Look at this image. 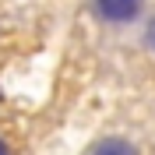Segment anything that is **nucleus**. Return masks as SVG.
Returning a JSON list of instances; mask_svg holds the SVG:
<instances>
[{"label":"nucleus","mask_w":155,"mask_h":155,"mask_svg":"<svg viewBox=\"0 0 155 155\" xmlns=\"http://www.w3.org/2000/svg\"><path fill=\"white\" fill-rule=\"evenodd\" d=\"M145 42H148V49H152V53H155V21H152V25H148V32H145Z\"/></svg>","instance_id":"nucleus-3"},{"label":"nucleus","mask_w":155,"mask_h":155,"mask_svg":"<svg viewBox=\"0 0 155 155\" xmlns=\"http://www.w3.org/2000/svg\"><path fill=\"white\" fill-rule=\"evenodd\" d=\"M92 155H137V148L130 145V141H124V137H106V141L95 145Z\"/></svg>","instance_id":"nucleus-2"},{"label":"nucleus","mask_w":155,"mask_h":155,"mask_svg":"<svg viewBox=\"0 0 155 155\" xmlns=\"http://www.w3.org/2000/svg\"><path fill=\"white\" fill-rule=\"evenodd\" d=\"M0 155H7V148H4V141H0Z\"/></svg>","instance_id":"nucleus-4"},{"label":"nucleus","mask_w":155,"mask_h":155,"mask_svg":"<svg viewBox=\"0 0 155 155\" xmlns=\"http://www.w3.org/2000/svg\"><path fill=\"white\" fill-rule=\"evenodd\" d=\"M145 7V0H95V11L99 18L113 21V25H127V21H134Z\"/></svg>","instance_id":"nucleus-1"}]
</instances>
